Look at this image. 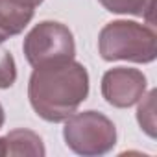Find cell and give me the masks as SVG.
<instances>
[{
  "instance_id": "6da1fadb",
  "label": "cell",
  "mask_w": 157,
  "mask_h": 157,
  "mask_svg": "<svg viewBox=\"0 0 157 157\" xmlns=\"http://www.w3.org/2000/svg\"><path fill=\"white\" fill-rule=\"evenodd\" d=\"M89 96V72L80 61L35 67L28 82L33 111L46 122H65Z\"/></svg>"
},
{
  "instance_id": "7a4b0ae2",
  "label": "cell",
  "mask_w": 157,
  "mask_h": 157,
  "mask_svg": "<svg viewBox=\"0 0 157 157\" xmlns=\"http://www.w3.org/2000/svg\"><path fill=\"white\" fill-rule=\"evenodd\" d=\"M98 52L104 61L151 63L157 57L155 28L135 21L107 22L98 35Z\"/></svg>"
},
{
  "instance_id": "3957f363",
  "label": "cell",
  "mask_w": 157,
  "mask_h": 157,
  "mask_svg": "<svg viewBox=\"0 0 157 157\" xmlns=\"http://www.w3.org/2000/svg\"><path fill=\"white\" fill-rule=\"evenodd\" d=\"M63 139L67 146L78 155H105L117 144V128L109 117L91 109L74 113L65 120Z\"/></svg>"
},
{
  "instance_id": "277c9868",
  "label": "cell",
  "mask_w": 157,
  "mask_h": 157,
  "mask_svg": "<svg viewBox=\"0 0 157 157\" xmlns=\"http://www.w3.org/2000/svg\"><path fill=\"white\" fill-rule=\"evenodd\" d=\"M26 61L35 68L50 63L70 61L76 56V43L72 32L56 21H43L35 24L22 43Z\"/></svg>"
},
{
  "instance_id": "5b68a950",
  "label": "cell",
  "mask_w": 157,
  "mask_h": 157,
  "mask_svg": "<svg viewBox=\"0 0 157 157\" xmlns=\"http://www.w3.org/2000/svg\"><path fill=\"white\" fill-rule=\"evenodd\" d=\"M146 76L139 68L115 67L102 76V96L113 107L135 105L146 93Z\"/></svg>"
},
{
  "instance_id": "8992f818",
  "label": "cell",
  "mask_w": 157,
  "mask_h": 157,
  "mask_svg": "<svg viewBox=\"0 0 157 157\" xmlns=\"http://www.w3.org/2000/svg\"><path fill=\"white\" fill-rule=\"evenodd\" d=\"M35 8L22 0H0V43L24 32L32 22Z\"/></svg>"
},
{
  "instance_id": "52a82bcc",
  "label": "cell",
  "mask_w": 157,
  "mask_h": 157,
  "mask_svg": "<svg viewBox=\"0 0 157 157\" xmlns=\"http://www.w3.org/2000/svg\"><path fill=\"white\" fill-rule=\"evenodd\" d=\"M46 153L43 139L30 129H13L0 137V155H32L43 157Z\"/></svg>"
},
{
  "instance_id": "ba28073f",
  "label": "cell",
  "mask_w": 157,
  "mask_h": 157,
  "mask_svg": "<svg viewBox=\"0 0 157 157\" xmlns=\"http://www.w3.org/2000/svg\"><path fill=\"white\" fill-rule=\"evenodd\" d=\"M98 2L111 13L144 17L148 24H153L155 0H98Z\"/></svg>"
},
{
  "instance_id": "9c48e42d",
  "label": "cell",
  "mask_w": 157,
  "mask_h": 157,
  "mask_svg": "<svg viewBox=\"0 0 157 157\" xmlns=\"http://www.w3.org/2000/svg\"><path fill=\"white\" fill-rule=\"evenodd\" d=\"M155 91H150L146 96H142L137 109V120L151 139L155 137Z\"/></svg>"
},
{
  "instance_id": "30bf717a",
  "label": "cell",
  "mask_w": 157,
  "mask_h": 157,
  "mask_svg": "<svg viewBox=\"0 0 157 157\" xmlns=\"http://www.w3.org/2000/svg\"><path fill=\"white\" fill-rule=\"evenodd\" d=\"M17 80V65L10 50L0 48V89H10Z\"/></svg>"
},
{
  "instance_id": "8fae6325",
  "label": "cell",
  "mask_w": 157,
  "mask_h": 157,
  "mask_svg": "<svg viewBox=\"0 0 157 157\" xmlns=\"http://www.w3.org/2000/svg\"><path fill=\"white\" fill-rule=\"evenodd\" d=\"M24 2H26V4H30L32 8H37L39 4H43V0H24Z\"/></svg>"
},
{
  "instance_id": "7c38bea8",
  "label": "cell",
  "mask_w": 157,
  "mask_h": 157,
  "mask_svg": "<svg viewBox=\"0 0 157 157\" xmlns=\"http://www.w3.org/2000/svg\"><path fill=\"white\" fill-rule=\"evenodd\" d=\"M4 120H6V115H4V107H2V104H0V128L4 126Z\"/></svg>"
}]
</instances>
